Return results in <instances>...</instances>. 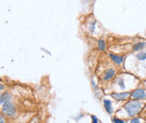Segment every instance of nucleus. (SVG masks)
<instances>
[{"instance_id":"1","label":"nucleus","mask_w":146,"mask_h":123,"mask_svg":"<svg viewBox=\"0 0 146 123\" xmlns=\"http://www.w3.org/2000/svg\"><path fill=\"white\" fill-rule=\"evenodd\" d=\"M143 107H144V104L136 100H130L123 106V109L126 111L127 115L132 118L135 117V116L140 113V111L143 110Z\"/></svg>"},{"instance_id":"2","label":"nucleus","mask_w":146,"mask_h":123,"mask_svg":"<svg viewBox=\"0 0 146 123\" xmlns=\"http://www.w3.org/2000/svg\"><path fill=\"white\" fill-rule=\"evenodd\" d=\"M2 113L4 116L8 118H15L17 116V108L15 104L10 100L7 101L2 106Z\"/></svg>"},{"instance_id":"3","label":"nucleus","mask_w":146,"mask_h":123,"mask_svg":"<svg viewBox=\"0 0 146 123\" xmlns=\"http://www.w3.org/2000/svg\"><path fill=\"white\" fill-rule=\"evenodd\" d=\"M130 97L133 100H140L146 99L145 90L144 89H141V88L136 89V90L132 91Z\"/></svg>"},{"instance_id":"4","label":"nucleus","mask_w":146,"mask_h":123,"mask_svg":"<svg viewBox=\"0 0 146 123\" xmlns=\"http://www.w3.org/2000/svg\"><path fill=\"white\" fill-rule=\"evenodd\" d=\"M116 75V71L114 68H108L104 72V74L102 75V79L103 81H109L112 78H113Z\"/></svg>"},{"instance_id":"5","label":"nucleus","mask_w":146,"mask_h":123,"mask_svg":"<svg viewBox=\"0 0 146 123\" xmlns=\"http://www.w3.org/2000/svg\"><path fill=\"white\" fill-rule=\"evenodd\" d=\"M131 92H122V93H113L111 96L116 100H126L130 97Z\"/></svg>"},{"instance_id":"6","label":"nucleus","mask_w":146,"mask_h":123,"mask_svg":"<svg viewBox=\"0 0 146 123\" xmlns=\"http://www.w3.org/2000/svg\"><path fill=\"white\" fill-rule=\"evenodd\" d=\"M109 57H110L111 60L117 65L122 64L123 61V58H124L123 56H118V55H115V54H113V53H110Z\"/></svg>"},{"instance_id":"7","label":"nucleus","mask_w":146,"mask_h":123,"mask_svg":"<svg viewBox=\"0 0 146 123\" xmlns=\"http://www.w3.org/2000/svg\"><path fill=\"white\" fill-rule=\"evenodd\" d=\"M103 106L104 108L106 110V111L108 113V114H113V105H112V102L109 100H107V99H104L103 100Z\"/></svg>"},{"instance_id":"8","label":"nucleus","mask_w":146,"mask_h":123,"mask_svg":"<svg viewBox=\"0 0 146 123\" xmlns=\"http://www.w3.org/2000/svg\"><path fill=\"white\" fill-rule=\"evenodd\" d=\"M11 94L9 93L5 92L2 94H0V106H3L5 102L9 101L11 99Z\"/></svg>"},{"instance_id":"9","label":"nucleus","mask_w":146,"mask_h":123,"mask_svg":"<svg viewBox=\"0 0 146 123\" xmlns=\"http://www.w3.org/2000/svg\"><path fill=\"white\" fill-rule=\"evenodd\" d=\"M146 46L145 42H143V41H140V42H138L136 44H134V46L133 47V51H140L142 49L145 48V46Z\"/></svg>"},{"instance_id":"10","label":"nucleus","mask_w":146,"mask_h":123,"mask_svg":"<svg viewBox=\"0 0 146 123\" xmlns=\"http://www.w3.org/2000/svg\"><path fill=\"white\" fill-rule=\"evenodd\" d=\"M136 57L139 61H145V60H146V52H145V51H140V52L137 53L136 54Z\"/></svg>"},{"instance_id":"11","label":"nucleus","mask_w":146,"mask_h":123,"mask_svg":"<svg viewBox=\"0 0 146 123\" xmlns=\"http://www.w3.org/2000/svg\"><path fill=\"white\" fill-rule=\"evenodd\" d=\"M98 48L100 51H104L106 49V43L103 40H99L98 41Z\"/></svg>"},{"instance_id":"12","label":"nucleus","mask_w":146,"mask_h":123,"mask_svg":"<svg viewBox=\"0 0 146 123\" xmlns=\"http://www.w3.org/2000/svg\"><path fill=\"white\" fill-rule=\"evenodd\" d=\"M116 83L118 84V86L120 87V89H122V90H124V89H125V84H124L123 78H118L117 80H116Z\"/></svg>"},{"instance_id":"13","label":"nucleus","mask_w":146,"mask_h":123,"mask_svg":"<svg viewBox=\"0 0 146 123\" xmlns=\"http://www.w3.org/2000/svg\"><path fill=\"white\" fill-rule=\"evenodd\" d=\"M112 121H113V123H126L124 120L120 119V118H117V117H113V118L112 119Z\"/></svg>"},{"instance_id":"14","label":"nucleus","mask_w":146,"mask_h":123,"mask_svg":"<svg viewBox=\"0 0 146 123\" xmlns=\"http://www.w3.org/2000/svg\"><path fill=\"white\" fill-rule=\"evenodd\" d=\"M130 123H142L139 117H133L130 120Z\"/></svg>"},{"instance_id":"15","label":"nucleus","mask_w":146,"mask_h":123,"mask_svg":"<svg viewBox=\"0 0 146 123\" xmlns=\"http://www.w3.org/2000/svg\"><path fill=\"white\" fill-rule=\"evenodd\" d=\"M91 118H92V123H99V121L98 119L97 118L96 116H91Z\"/></svg>"},{"instance_id":"16","label":"nucleus","mask_w":146,"mask_h":123,"mask_svg":"<svg viewBox=\"0 0 146 123\" xmlns=\"http://www.w3.org/2000/svg\"><path fill=\"white\" fill-rule=\"evenodd\" d=\"M0 123H6V120L4 118V116L0 113Z\"/></svg>"},{"instance_id":"17","label":"nucleus","mask_w":146,"mask_h":123,"mask_svg":"<svg viewBox=\"0 0 146 123\" xmlns=\"http://www.w3.org/2000/svg\"><path fill=\"white\" fill-rule=\"evenodd\" d=\"M4 90V85L3 84H0V92L1 91H3Z\"/></svg>"},{"instance_id":"18","label":"nucleus","mask_w":146,"mask_h":123,"mask_svg":"<svg viewBox=\"0 0 146 123\" xmlns=\"http://www.w3.org/2000/svg\"><path fill=\"white\" fill-rule=\"evenodd\" d=\"M143 109H145V112H146V106H145V107L143 108Z\"/></svg>"}]
</instances>
